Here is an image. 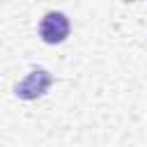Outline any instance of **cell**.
Instances as JSON below:
<instances>
[{
    "mask_svg": "<svg viewBox=\"0 0 147 147\" xmlns=\"http://www.w3.org/2000/svg\"><path fill=\"white\" fill-rule=\"evenodd\" d=\"M71 32V23L67 18V14L62 11H48L41 21H39V37L41 41L55 46V44H62Z\"/></svg>",
    "mask_w": 147,
    "mask_h": 147,
    "instance_id": "1",
    "label": "cell"
},
{
    "mask_svg": "<svg viewBox=\"0 0 147 147\" xmlns=\"http://www.w3.org/2000/svg\"><path fill=\"white\" fill-rule=\"evenodd\" d=\"M53 85V76L46 69H32L18 85H16V96L23 101H32L39 99L48 92V87Z\"/></svg>",
    "mask_w": 147,
    "mask_h": 147,
    "instance_id": "2",
    "label": "cell"
}]
</instances>
